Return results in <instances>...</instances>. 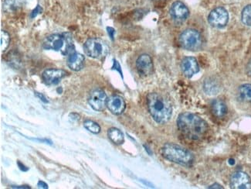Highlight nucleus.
I'll list each match as a JSON object with an SVG mask.
<instances>
[{
    "label": "nucleus",
    "mask_w": 251,
    "mask_h": 189,
    "mask_svg": "<svg viewBox=\"0 0 251 189\" xmlns=\"http://www.w3.org/2000/svg\"><path fill=\"white\" fill-rule=\"evenodd\" d=\"M177 125L184 136L192 140H201L209 129L205 120L191 112L180 114L177 119Z\"/></svg>",
    "instance_id": "nucleus-1"
},
{
    "label": "nucleus",
    "mask_w": 251,
    "mask_h": 189,
    "mask_svg": "<svg viewBox=\"0 0 251 189\" xmlns=\"http://www.w3.org/2000/svg\"><path fill=\"white\" fill-rule=\"evenodd\" d=\"M148 108L151 116L158 123H166L173 114V107L170 99L162 94L151 92L147 96Z\"/></svg>",
    "instance_id": "nucleus-2"
},
{
    "label": "nucleus",
    "mask_w": 251,
    "mask_h": 189,
    "mask_svg": "<svg viewBox=\"0 0 251 189\" xmlns=\"http://www.w3.org/2000/svg\"><path fill=\"white\" fill-rule=\"evenodd\" d=\"M43 48L60 52L63 55H69L75 52L73 37L70 33L51 34L44 39Z\"/></svg>",
    "instance_id": "nucleus-3"
},
{
    "label": "nucleus",
    "mask_w": 251,
    "mask_h": 189,
    "mask_svg": "<svg viewBox=\"0 0 251 189\" xmlns=\"http://www.w3.org/2000/svg\"><path fill=\"white\" fill-rule=\"evenodd\" d=\"M162 156L174 163L189 166L194 160L193 154L186 149L174 143H166L161 150Z\"/></svg>",
    "instance_id": "nucleus-4"
},
{
    "label": "nucleus",
    "mask_w": 251,
    "mask_h": 189,
    "mask_svg": "<svg viewBox=\"0 0 251 189\" xmlns=\"http://www.w3.org/2000/svg\"><path fill=\"white\" fill-rule=\"evenodd\" d=\"M179 44L184 49L195 52L202 48V37L197 29H187L181 33Z\"/></svg>",
    "instance_id": "nucleus-5"
},
{
    "label": "nucleus",
    "mask_w": 251,
    "mask_h": 189,
    "mask_svg": "<svg viewBox=\"0 0 251 189\" xmlns=\"http://www.w3.org/2000/svg\"><path fill=\"white\" fill-rule=\"evenodd\" d=\"M86 55L92 58L100 59L105 57L108 52V48L104 41L99 38L88 39L84 45Z\"/></svg>",
    "instance_id": "nucleus-6"
},
{
    "label": "nucleus",
    "mask_w": 251,
    "mask_h": 189,
    "mask_svg": "<svg viewBox=\"0 0 251 189\" xmlns=\"http://www.w3.org/2000/svg\"><path fill=\"white\" fill-rule=\"evenodd\" d=\"M229 21V13L224 7L213 9L208 17V22L213 27L223 28L226 26Z\"/></svg>",
    "instance_id": "nucleus-7"
},
{
    "label": "nucleus",
    "mask_w": 251,
    "mask_h": 189,
    "mask_svg": "<svg viewBox=\"0 0 251 189\" xmlns=\"http://www.w3.org/2000/svg\"><path fill=\"white\" fill-rule=\"evenodd\" d=\"M107 95L101 89H95L90 94L88 98V103L91 108L95 111L104 110L107 107Z\"/></svg>",
    "instance_id": "nucleus-8"
},
{
    "label": "nucleus",
    "mask_w": 251,
    "mask_h": 189,
    "mask_svg": "<svg viewBox=\"0 0 251 189\" xmlns=\"http://www.w3.org/2000/svg\"><path fill=\"white\" fill-rule=\"evenodd\" d=\"M170 12L172 18L177 23L184 22L189 16V9L180 1L173 2Z\"/></svg>",
    "instance_id": "nucleus-9"
},
{
    "label": "nucleus",
    "mask_w": 251,
    "mask_h": 189,
    "mask_svg": "<svg viewBox=\"0 0 251 189\" xmlns=\"http://www.w3.org/2000/svg\"><path fill=\"white\" fill-rule=\"evenodd\" d=\"M230 187L233 189H251V178L245 172L236 171L230 178Z\"/></svg>",
    "instance_id": "nucleus-10"
},
{
    "label": "nucleus",
    "mask_w": 251,
    "mask_h": 189,
    "mask_svg": "<svg viewBox=\"0 0 251 189\" xmlns=\"http://www.w3.org/2000/svg\"><path fill=\"white\" fill-rule=\"evenodd\" d=\"M136 68L138 74L142 76H150L153 72L152 59L149 54H142L136 61Z\"/></svg>",
    "instance_id": "nucleus-11"
},
{
    "label": "nucleus",
    "mask_w": 251,
    "mask_h": 189,
    "mask_svg": "<svg viewBox=\"0 0 251 189\" xmlns=\"http://www.w3.org/2000/svg\"><path fill=\"white\" fill-rule=\"evenodd\" d=\"M66 75L67 72L62 69H57V68L47 69L43 72V81L48 85L57 84L63 78L65 77Z\"/></svg>",
    "instance_id": "nucleus-12"
},
{
    "label": "nucleus",
    "mask_w": 251,
    "mask_h": 189,
    "mask_svg": "<svg viewBox=\"0 0 251 189\" xmlns=\"http://www.w3.org/2000/svg\"><path fill=\"white\" fill-rule=\"evenodd\" d=\"M181 68L184 76L187 78H192L200 71L198 61L193 57H186L181 63Z\"/></svg>",
    "instance_id": "nucleus-13"
},
{
    "label": "nucleus",
    "mask_w": 251,
    "mask_h": 189,
    "mask_svg": "<svg viewBox=\"0 0 251 189\" xmlns=\"http://www.w3.org/2000/svg\"><path fill=\"white\" fill-rule=\"evenodd\" d=\"M107 107L114 115H120L126 109V102L119 96H112L107 99Z\"/></svg>",
    "instance_id": "nucleus-14"
},
{
    "label": "nucleus",
    "mask_w": 251,
    "mask_h": 189,
    "mask_svg": "<svg viewBox=\"0 0 251 189\" xmlns=\"http://www.w3.org/2000/svg\"><path fill=\"white\" fill-rule=\"evenodd\" d=\"M84 61H85V58H84V55L75 52L68 55L67 64L71 70L78 72L84 68Z\"/></svg>",
    "instance_id": "nucleus-15"
},
{
    "label": "nucleus",
    "mask_w": 251,
    "mask_h": 189,
    "mask_svg": "<svg viewBox=\"0 0 251 189\" xmlns=\"http://www.w3.org/2000/svg\"><path fill=\"white\" fill-rule=\"evenodd\" d=\"M211 110L213 115L218 118L226 116L228 109L226 103L221 99H215L211 104Z\"/></svg>",
    "instance_id": "nucleus-16"
},
{
    "label": "nucleus",
    "mask_w": 251,
    "mask_h": 189,
    "mask_svg": "<svg viewBox=\"0 0 251 189\" xmlns=\"http://www.w3.org/2000/svg\"><path fill=\"white\" fill-rule=\"evenodd\" d=\"M25 0H4L3 9L7 13H13L21 9L25 4Z\"/></svg>",
    "instance_id": "nucleus-17"
},
{
    "label": "nucleus",
    "mask_w": 251,
    "mask_h": 189,
    "mask_svg": "<svg viewBox=\"0 0 251 189\" xmlns=\"http://www.w3.org/2000/svg\"><path fill=\"white\" fill-rule=\"evenodd\" d=\"M107 136L110 140L117 145H120L124 143V134L119 129L111 128L107 131Z\"/></svg>",
    "instance_id": "nucleus-18"
},
{
    "label": "nucleus",
    "mask_w": 251,
    "mask_h": 189,
    "mask_svg": "<svg viewBox=\"0 0 251 189\" xmlns=\"http://www.w3.org/2000/svg\"><path fill=\"white\" fill-rule=\"evenodd\" d=\"M239 96L244 101L251 103V84H244L239 88Z\"/></svg>",
    "instance_id": "nucleus-19"
},
{
    "label": "nucleus",
    "mask_w": 251,
    "mask_h": 189,
    "mask_svg": "<svg viewBox=\"0 0 251 189\" xmlns=\"http://www.w3.org/2000/svg\"><path fill=\"white\" fill-rule=\"evenodd\" d=\"M219 84L214 79H209V80H206L204 84V88L208 94L217 93L219 91Z\"/></svg>",
    "instance_id": "nucleus-20"
},
{
    "label": "nucleus",
    "mask_w": 251,
    "mask_h": 189,
    "mask_svg": "<svg viewBox=\"0 0 251 189\" xmlns=\"http://www.w3.org/2000/svg\"><path fill=\"white\" fill-rule=\"evenodd\" d=\"M84 127L92 134H98L100 132V127L99 123L93 121V120L88 119V120L84 121Z\"/></svg>",
    "instance_id": "nucleus-21"
},
{
    "label": "nucleus",
    "mask_w": 251,
    "mask_h": 189,
    "mask_svg": "<svg viewBox=\"0 0 251 189\" xmlns=\"http://www.w3.org/2000/svg\"><path fill=\"white\" fill-rule=\"evenodd\" d=\"M241 20L246 26L251 27V5L245 6L243 9Z\"/></svg>",
    "instance_id": "nucleus-22"
},
{
    "label": "nucleus",
    "mask_w": 251,
    "mask_h": 189,
    "mask_svg": "<svg viewBox=\"0 0 251 189\" xmlns=\"http://www.w3.org/2000/svg\"><path fill=\"white\" fill-rule=\"evenodd\" d=\"M10 42V36L5 30H1V51L5 52L7 49Z\"/></svg>",
    "instance_id": "nucleus-23"
},
{
    "label": "nucleus",
    "mask_w": 251,
    "mask_h": 189,
    "mask_svg": "<svg viewBox=\"0 0 251 189\" xmlns=\"http://www.w3.org/2000/svg\"><path fill=\"white\" fill-rule=\"evenodd\" d=\"M42 8L38 5V6H37V7L35 8L33 11H32L31 14H30V17H31V18H34V17H37V15L42 13Z\"/></svg>",
    "instance_id": "nucleus-24"
},
{
    "label": "nucleus",
    "mask_w": 251,
    "mask_h": 189,
    "mask_svg": "<svg viewBox=\"0 0 251 189\" xmlns=\"http://www.w3.org/2000/svg\"><path fill=\"white\" fill-rule=\"evenodd\" d=\"M112 68L118 71V72L121 74V76H122V68H121L120 64H119V63L118 62V61H114V65L113 67H112Z\"/></svg>",
    "instance_id": "nucleus-25"
},
{
    "label": "nucleus",
    "mask_w": 251,
    "mask_h": 189,
    "mask_svg": "<svg viewBox=\"0 0 251 189\" xmlns=\"http://www.w3.org/2000/svg\"><path fill=\"white\" fill-rule=\"evenodd\" d=\"M107 33H108V35L111 37V40H114V37H115V30L114 28L112 27H107Z\"/></svg>",
    "instance_id": "nucleus-26"
},
{
    "label": "nucleus",
    "mask_w": 251,
    "mask_h": 189,
    "mask_svg": "<svg viewBox=\"0 0 251 189\" xmlns=\"http://www.w3.org/2000/svg\"><path fill=\"white\" fill-rule=\"evenodd\" d=\"M35 95H36V96H37V98H39V99H40V100H42L44 103H48V99H46L45 96L43 95V94L39 93V92H36L35 93Z\"/></svg>",
    "instance_id": "nucleus-27"
},
{
    "label": "nucleus",
    "mask_w": 251,
    "mask_h": 189,
    "mask_svg": "<svg viewBox=\"0 0 251 189\" xmlns=\"http://www.w3.org/2000/svg\"><path fill=\"white\" fill-rule=\"evenodd\" d=\"M37 186H38L39 189H48V185L45 182H43V181H39L38 183H37Z\"/></svg>",
    "instance_id": "nucleus-28"
},
{
    "label": "nucleus",
    "mask_w": 251,
    "mask_h": 189,
    "mask_svg": "<svg viewBox=\"0 0 251 189\" xmlns=\"http://www.w3.org/2000/svg\"><path fill=\"white\" fill-rule=\"evenodd\" d=\"M18 167H20V170L23 171H27L29 170V167H25L24 163H21L20 162H17Z\"/></svg>",
    "instance_id": "nucleus-29"
},
{
    "label": "nucleus",
    "mask_w": 251,
    "mask_h": 189,
    "mask_svg": "<svg viewBox=\"0 0 251 189\" xmlns=\"http://www.w3.org/2000/svg\"><path fill=\"white\" fill-rule=\"evenodd\" d=\"M247 73H248V76H251V60L248 63V66H247Z\"/></svg>",
    "instance_id": "nucleus-30"
},
{
    "label": "nucleus",
    "mask_w": 251,
    "mask_h": 189,
    "mask_svg": "<svg viewBox=\"0 0 251 189\" xmlns=\"http://www.w3.org/2000/svg\"><path fill=\"white\" fill-rule=\"evenodd\" d=\"M209 189H224V188H223L222 186H220V185H218V184H214L213 186L209 187Z\"/></svg>",
    "instance_id": "nucleus-31"
},
{
    "label": "nucleus",
    "mask_w": 251,
    "mask_h": 189,
    "mask_svg": "<svg viewBox=\"0 0 251 189\" xmlns=\"http://www.w3.org/2000/svg\"><path fill=\"white\" fill-rule=\"evenodd\" d=\"M13 189H30L29 186H13Z\"/></svg>",
    "instance_id": "nucleus-32"
}]
</instances>
